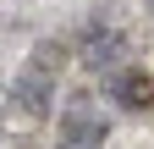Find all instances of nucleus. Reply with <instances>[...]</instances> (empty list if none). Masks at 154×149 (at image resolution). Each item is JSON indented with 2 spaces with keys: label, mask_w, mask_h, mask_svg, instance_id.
<instances>
[{
  "label": "nucleus",
  "mask_w": 154,
  "mask_h": 149,
  "mask_svg": "<svg viewBox=\"0 0 154 149\" xmlns=\"http://www.w3.org/2000/svg\"><path fill=\"white\" fill-rule=\"evenodd\" d=\"M116 94H121L127 105H149V100H154V83L143 78V72H127V78H121V88H116Z\"/></svg>",
  "instance_id": "f257e3e1"
}]
</instances>
